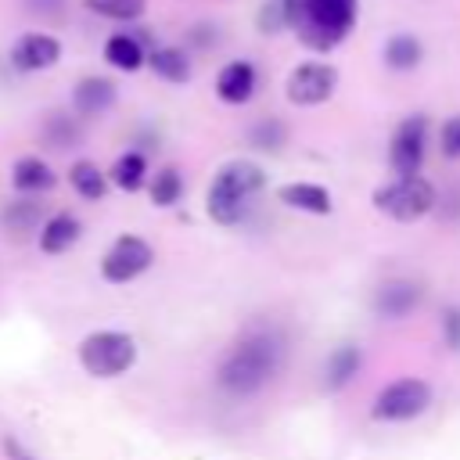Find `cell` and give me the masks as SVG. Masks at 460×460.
<instances>
[{
    "label": "cell",
    "instance_id": "cell-12",
    "mask_svg": "<svg viewBox=\"0 0 460 460\" xmlns=\"http://www.w3.org/2000/svg\"><path fill=\"white\" fill-rule=\"evenodd\" d=\"M255 83H259V72L252 61H226L216 75V93L223 104H244L252 101Z\"/></svg>",
    "mask_w": 460,
    "mask_h": 460
},
{
    "label": "cell",
    "instance_id": "cell-29",
    "mask_svg": "<svg viewBox=\"0 0 460 460\" xmlns=\"http://www.w3.org/2000/svg\"><path fill=\"white\" fill-rule=\"evenodd\" d=\"M259 29H262V32H280V29H288V25H284L280 0H266V7L259 11Z\"/></svg>",
    "mask_w": 460,
    "mask_h": 460
},
{
    "label": "cell",
    "instance_id": "cell-13",
    "mask_svg": "<svg viewBox=\"0 0 460 460\" xmlns=\"http://www.w3.org/2000/svg\"><path fill=\"white\" fill-rule=\"evenodd\" d=\"M420 302V288L413 280H385L377 291H374V309L385 316V320H399V316H410Z\"/></svg>",
    "mask_w": 460,
    "mask_h": 460
},
{
    "label": "cell",
    "instance_id": "cell-6",
    "mask_svg": "<svg viewBox=\"0 0 460 460\" xmlns=\"http://www.w3.org/2000/svg\"><path fill=\"white\" fill-rule=\"evenodd\" d=\"M431 406V385L420 377H395L392 385H385L370 406L374 420H413Z\"/></svg>",
    "mask_w": 460,
    "mask_h": 460
},
{
    "label": "cell",
    "instance_id": "cell-20",
    "mask_svg": "<svg viewBox=\"0 0 460 460\" xmlns=\"http://www.w3.org/2000/svg\"><path fill=\"white\" fill-rule=\"evenodd\" d=\"M0 223H4V230L11 234V237H29L32 230H40V223H43V208H40V201H32V198H18V201H7V208H4V216H0Z\"/></svg>",
    "mask_w": 460,
    "mask_h": 460
},
{
    "label": "cell",
    "instance_id": "cell-18",
    "mask_svg": "<svg viewBox=\"0 0 460 460\" xmlns=\"http://www.w3.org/2000/svg\"><path fill=\"white\" fill-rule=\"evenodd\" d=\"M144 65L162 83H172V86H180V83L190 79V58H187L183 47H155V50H147V61Z\"/></svg>",
    "mask_w": 460,
    "mask_h": 460
},
{
    "label": "cell",
    "instance_id": "cell-15",
    "mask_svg": "<svg viewBox=\"0 0 460 460\" xmlns=\"http://www.w3.org/2000/svg\"><path fill=\"white\" fill-rule=\"evenodd\" d=\"M83 237V223L72 216V212H54L40 223V248L47 255H61L68 252L75 241Z\"/></svg>",
    "mask_w": 460,
    "mask_h": 460
},
{
    "label": "cell",
    "instance_id": "cell-26",
    "mask_svg": "<svg viewBox=\"0 0 460 460\" xmlns=\"http://www.w3.org/2000/svg\"><path fill=\"white\" fill-rule=\"evenodd\" d=\"M43 140H47L50 147H68V144H75V140H79V126H75L68 115L50 111V115H47V122H43Z\"/></svg>",
    "mask_w": 460,
    "mask_h": 460
},
{
    "label": "cell",
    "instance_id": "cell-21",
    "mask_svg": "<svg viewBox=\"0 0 460 460\" xmlns=\"http://www.w3.org/2000/svg\"><path fill=\"white\" fill-rule=\"evenodd\" d=\"M68 183H72V190H75L79 198H86V201H101V198L108 194V176L101 172V165H93V162H86V158H79V162L68 169Z\"/></svg>",
    "mask_w": 460,
    "mask_h": 460
},
{
    "label": "cell",
    "instance_id": "cell-1",
    "mask_svg": "<svg viewBox=\"0 0 460 460\" xmlns=\"http://www.w3.org/2000/svg\"><path fill=\"white\" fill-rule=\"evenodd\" d=\"M280 363H284V341H280V334L270 331V327H255V331H248L219 359L216 381H219V388L226 395L244 399V395L262 392L273 381V374L280 370Z\"/></svg>",
    "mask_w": 460,
    "mask_h": 460
},
{
    "label": "cell",
    "instance_id": "cell-28",
    "mask_svg": "<svg viewBox=\"0 0 460 460\" xmlns=\"http://www.w3.org/2000/svg\"><path fill=\"white\" fill-rule=\"evenodd\" d=\"M438 147L446 158H460V115H449L438 129Z\"/></svg>",
    "mask_w": 460,
    "mask_h": 460
},
{
    "label": "cell",
    "instance_id": "cell-19",
    "mask_svg": "<svg viewBox=\"0 0 460 460\" xmlns=\"http://www.w3.org/2000/svg\"><path fill=\"white\" fill-rule=\"evenodd\" d=\"M424 61V43L413 32H392L385 40V65L392 72H413Z\"/></svg>",
    "mask_w": 460,
    "mask_h": 460
},
{
    "label": "cell",
    "instance_id": "cell-11",
    "mask_svg": "<svg viewBox=\"0 0 460 460\" xmlns=\"http://www.w3.org/2000/svg\"><path fill=\"white\" fill-rule=\"evenodd\" d=\"M119 101V90L108 75H83L75 86H72V108L75 115L83 119H93V115H104L111 111Z\"/></svg>",
    "mask_w": 460,
    "mask_h": 460
},
{
    "label": "cell",
    "instance_id": "cell-10",
    "mask_svg": "<svg viewBox=\"0 0 460 460\" xmlns=\"http://www.w3.org/2000/svg\"><path fill=\"white\" fill-rule=\"evenodd\" d=\"M7 61H11L14 72H25V75H29V72H47V68H54V65L61 61V40H58L54 32L29 29V32H22V36L11 43Z\"/></svg>",
    "mask_w": 460,
    "mask_h": 460
},
{
    "label": "cell",
    "instance_id": "cell-27",
    "mask_svg": "<svg viewBox=\"0 0 460 460\" xmlns=\"http://www.w3.org/2000/svg\"><path fill=\"white\" fill-rule=\"evenodd\" d=\"M248 140H252L255 147H262V151H277V147L288 140V129H284L277 119H262V122H255V126H252Z\"/></svg>",
    "mask_w": 460,
    "mask_h": 460
},
{
    "label": "cell",
    "instance_id": "cell-9",
    "mask_svg": "<svg viewBox=\"0 0 460 460\" xmlns=\"http://www.w3.org/2000/svg\"><path fill=\"white\" fill-rule=\"evenodd\" d=\"M338 86V68L327 61H302L284 83V93L295 108H316L323 104Z\"/></svg>",
    "mask_w": 460,
    "mask_h": 460
},
{
    "label": "cell",
    "instance_id": "cell-2",
    "mask_svg": "<svg viewBox=\"0 0 460 460\" xmlns=\"http://www.w3.org/2000/svg\"><path fill=\"white\" fill-rule=\"evenodd\" d=\"M280 11L298 43L316 54L341 47L359 22V0H280Z\"/></svg>",
    "mask_w": 460,
    "mask_h": 460
},
{
    "label": "cell",
    "instance_id": "cell-5",
    "mask_svg": "<svg viewBox=\"0 0 460 460\" xmlns=\"http://www.w3.org/2000/svg\"><path fill=\"white\" fill-rule=\"evenodd\" d=\"M374 208L395 223H413L435 208V187L424 176H392L374 190Z\"/></svg>",
    "mask_w": 460,
    "mask_h": 460
},
{
    "label": "cell",
    "instance_id": "cell-8",
    "mask_svg": "<svg viewBox=\"0 0 460 460\" xmlns=\"http://www.w3.org/2000/svg\"><path fill=\"white\" fill-rule=\"evenodd\" d=\"M151 262H155L151 244H147L144 237H137V234H122V237H115L111 248L104 252V259H101V277H104L108 284H129V280H137Z\"/></svg>",
    "mask_w": 460,
    "mask_h": 460
},
{
    "label": "cell",
    "instance_id": "cell-22",
    "mask_svg": "<svg viewBox=\"0 0 460 460\" xmlns=\"http://www.w3.org/2000/svg\"><path fill=\"white\" fill-rule=\"evenodd\" d=\"M111 183L119 187V190H140L144 183H147V158L140 155V151H126V155H119L115 158V165H111Z\"/></svg>",
    "mask_w": 460,
    "mask_h": 460
},
{
    "label": "cell",
    "instance_id": "cell-14",
    "mask_svg": "<svg viewBox=\"0 0 460 460\" xmlns=\"http://www.w3.org/2000/svg\"><path fill=\"white\" fill-rule=\"evenodd\" d=\"M11 183H14V190H22L25 198H32V194L54 190L58 172H54L40 155H22V158L11 165Z\"/></svg>",
    "mask_w": 460,
    "mask_h": 460
},
{
    "label": "cell",
    "instance_id": "cell-23",
    "mask_svg": "<svg viewBox=\"0 0 460 460\" xmlns=\"http://www.w3.org/2000/svg\"><path fill=\"white\" fill-rule=\"evenodd\" d=\"M147 194H151V201H155L158 208L176 205V201L183 198V176H180V169H172V165L158 169V172L147 180Z\"/></svg>",
    "mask_w": 460,
    "mask_h": 460
},
{
    "label": "cell",
    "instance_id": "cell-16",
    "mask_svg": "<svg viewBox=\"0 0 460 460\" xmlns=\"http://www.w3.org/2000/svg\"><path fill=\"white\" fill-rule=\"evenodd\" d=\"M277 198H280L288 208H298V212H309V216H327V212H331V190L320 187V183H309V180L284 183V187L277 190Z\"/></svg>",
    "mask_w": 460,
    "mask_h": 460
},
{
    "label": "cell",
    "instance_id": "cell-3",
    "mask_svg": "<svg viewBox=\"0 0 460 460\" xmlns=\"http://www.w3.org/2000/svg\"><path fill=\"white\" fill-rule=\"evenodd\" d=\"M266 176L255 162L248 158H234L226 165H219V172L212 176L208 183V194H205V212L212 223L219 226H237L252 205V198L262 190Z\"/></svg>",
    "mask_w": 460,
    "mask_h": 460
},
{
    "label": "cell",
    "instance_id": "cell-17",
    "mask_svg": "<svg viewBox=\"0 0 460 460\" xmlns=\"http://www.w3.org/2000/svg\"><path fill=\"white\" fill-rule=\"evenodd\" d=\"M104 61L119 72H137L147 61V47L137 32H111L104 40Z\"/></svg>",
    "mask_w": 460,
    "mask_h": 460
},
{
    "label": "cell",
    "instance_id": "cell-7",
    "mask_svg": "<svg viewBox=\"0 0 460 460\" xmlns=\"http://www.w3.org/2000/svg\"><path fill=\"white\" fill-rule=\"evenodd\" d=\"M428 115L413 111L406 115L395 133H392V144H388V165H392V176H420V165H424V155H428Z\"/></svg>",
    "mask_w": 460,
    "mask_h": 460
},
{
    "label": "cell",
    "instance_id": "cell-32",
    "mask_svg": "<svg viewBox=\"0 0 460 460\" xmlns=\"http://www.w3.org/2000/svg\"><path fill=\"white\" fill-rule=\"evenodd\" d=\"M4 453H7V460H36V456H32L18 438H11V435L4 438Z\"/></svg>",
    "mask_w": 460,
    "mask_h": 460
},
{
    "label": "cell",
    "instance_id": "cell-24",
    "mask_svg": "<svg viewBox=\"0 0 460 460\" xmlns=\"http://www.w3.org/2000/svg\"><path fill=\"white\" fill-rule=\"evenodd\" d=\"M83 7L108 22H137L147 11V0H83Z\"/></svg>",
    "mask_w": 460,
    "mask_h": 460
},
{
    "label": "cell",
    "instance_id": "cell-4",
    "mask_svg": "<svg viewBox=\"0 0 460 460\" xmlns=\"http://www.w3.org/2000/svg\"><path fill=\"white\" fill-rule=\"evenodd\" d=\"M79 363L93 377H119L137 363V341L126 331H93L79 341Z\"/></svg>",
    "mask_w": 460,
    "mask_h": 460
},
{
    "label": "cell",
    "instance_id": "cell-30",
    "mask_svg": "<svg viewBox=\"0 0 460 460\" xmlns=\"http://www.w3.org/2000/svg\"><path fill=\"white\" fill-rule=\"evenodd\" d=\"M442 334H446V345L449 349H460V309L456 305H449L442 313Z\"/></svg>",
    "mask_w": 460,
    "mask_h": 460
},
{
    "label": "cell",
    "instance_id": "cell-31",
    "mask_svg": "<svg viewBox=\"0 0 460 460\" xmlns=\"http://www.w3.org/2000/svg\"><path fill=\"white\" fill-rule=\"evenodd\" d=\"M25 7H29V11H36V14L58 18V14L65 11V0H25Z\"/></svg>",
    "mask_w": 460,
    "mask_h": 460
},
{
    "label": "cell",
    "instance_id": "cell-25",
    "mask_svg": "<svg viewBox=\"0 0 460 460\" xmlns=\"http://www.w3.org/2000/svg\"><path fill=\"white\" fill-rule=\"evenodd\" d=\"M356 370H359V349H356V345H341V349H334L331 359H327V388H341V385H349V381L356 377Z\"/></svg>",
    "mask_w": 460,
    "mask_h": 460
}]
</instances>
